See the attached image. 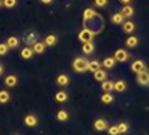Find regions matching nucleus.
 <instances>
[{
    "label": "nucleus",
    "instance_id": "nucleus-5",
    "mask_svg": "<svg viewBox=\"0 0 149 135\" xmlns=\"http://www.w3.org/2000/svg\"><path fill=\"white\" fill-rule=\"evenodd\" d=\"M23 124L27 127V128H36L39 125V116L35 112H30V114H26L23 118Z\"/></svg>",
    "mask_w": 149,
    "mask_h": 135
},
{
    "label": "nucleus",
    "instance_id": "nucleus-21",
    "mask_svg": "<svg viewBox=\"0 0 149 135\" xmlns=\"http://www.w3.org/2000/svg\"><path fill=\"white\" fill-rule=\"evenodd\" d=\"M96 16H97V13H96L95 9H92V7H86V9L83 10V23L92 20L93 17H96Z\"/></svg>",
    "mask_w": 149,
    "mask_h": 135
},
{
    "label": "nucleus",
    "instance_id": "nucleus-39",
    "mask_svg": "<svg viewBox=\"0 0 149 135\" xmlns=\"http://www.w3.org/2000/svg\"><path fill=\"white\" fill-rule=\"evenodd\" d=\"M12 135H20V134H12Z\"/></svg>",
    "mask_w": 149,
    "mask_h": 135
},
{
    "label": "nucleus",
    "instance_id": "nucleus-30",
    "mask_svg": "<svg viewBox=\"0 0 149 135\" xmlns=\"http://www.w3.org/2000/svg\"><path fill=\"white\" fill-rule=\"evenodd\" d=\"M102 68V63H100V60H96V59H93V60H89V68H88V72H96L97 69H100Z\"/></svg>",
    "mask_w": 149,
    "mask_h": 135
},
{
    "label": "nucleus",
    "instance_id": "nucleus-13",
    "mask_svg": "<svg viewBox=\"0 0 149 135\" xmlns=\"http://www.w3.org/2000/svg\"><path fill=\"white\" fill-rule=\"evenodd\" d=\"M39 40V36H37L36 32H26L23 35V42L27 45V46H32L33 43H36Z\"/></svg>",
    "mask_w": 149,
    "mask_h": 135
},
{
    "label": "nucleus",
    "instance_id": "nucleus-35",
    "mask_svg": "<svg viewBox=\"0 0 149 135\" xmlns=\"http://www.w3.org/2000/svg\"><path fill=\"white\" fill-rule=\"evenodd\" d=\"M3 73H4V65L0 63V76H3Z\"/></svg>",
    "mask_w": 149,
    "mask_h": 135
},
{
    "label": "nucleus",
    "instance_id": "nucleus-37",
    "mask_svg": "<svg viewBox=\"0 0 149 135\" xmlns=\"http://www.w3.org/2000/svg\"><path fill=\"white\" fill-rule=\"evenodd\" d=\"M43 4H50V3H53V0H40Z\"/></svg>",
    "mask_w": 149,
    "mask_h": 135
},
{
    "label": "nucleus",
    "instance_id": "nucleus-31",
    "mask_svg": "<svg viewBox=\"0 0 149 135\" xmlns=\"http://www.w3.org/2000/svg\"><path fill=\"white\" fill-rule=\"evenodd\" d=\"M17 6V0H3V7L6 9H13Z\"/></svg>",
    "mask_w": 149,
    "mask_h": 135
},
{
    "label": "nucleus",
    "instance_id": "nucleus-17",
    "mask_svg": "<svg viewBox=\"0 0 149 135\" xmlns=\"http://www.w3.org/2000/svg\"><path fill=\"white\" fill-rule=\"evenodd\" d=\"M100 63H102V68H103L105 71L115 69V66H116V60L113 59V56H108V58H105Z\"/></svg>",
    "mask_w": 149,
    "mask_h": 135
},
{
    "label": "nucleus",
    "instance_id": "nucleus-4",
    "mask_svg": "<svg viewBox=\"0 0 149 135\" xmlns=\"http://www.w3.org/2000/svg\"><path fill=\"white\" fill-rule=\"evenodd\" d=\"M108 128H109V122H108L106 118L99 116V118H96V119L93 121V129H95V131H97V132H105Z\"/></svg>",
    "mask_w": 149,
    "mask_h": 135
},
{
    "label": "nucleus",
    "instance_id": "nucleus-15",
    "mask_svg": "<svg viewBox=\"0 0 149 135\" xmlns=\"http://www.w3.org/2000/svg\"><path fill=\"white\" fill-rule=\"evenodd\" d=\"M56 121L57 122H68L69 119H70V114H69V111L68 109H59V111H56Z\"/></svg>",
    "mask_w": 149,
    "mask_h": 135
},
{
    "label": "nucleus",
    "instance_id": "nucleus-32",
    "mask_svg": "<svg viewBox=\"0 0 149 135\" xmlns=\"http://www.w3.org/2000/svg\"><path fill=\"white\" fill-rule=\"evenodd\" d=\"M108 3H109V0H95V1H93L95 7H97V9H103V7H106Z\"/></svg>",
    "mask_w": 149,
    "mask_h": 135
},
{
    "label": "nucleus",
    "instance_id": "nucleus-6",
    "mask_svg": "<svg viewBox=\"0 0 149 135\" xmlns=\"http://www.w3.org/2000/svg\"><path fill=\"white\" fill-rule=\"evenodd\" d=\"M135 80H136V83H138L139 86H142V88H149V69L141 72V73H138Z\"/></svg>",
    "mask_w": 149,
    "mask_h": 135
},
{
    "label": "nucleus",
    "instance_id": "nucleus-34",
    "mask_svg": "<svg viewBox=\"0 0 149 135\" xmlns=\"http://www.w3.org/2000/svg\"><path fill=\"white\" fill-rule=\"evenodd\" d=\"M108 135H119V131H118V127L116 125H109V128L106 129Z\"/></svg>",
    "mask_w": 149,
    "mask_h": 135
},
{
    "label": "nucleus",
    "instance_id": "nucleus-14",
    "mask_svg": "<svg viewBox=\"0 0 149 135\" xmlns=\"http://www.w3.org/2000/svg\"><path fill=\"white\" fill-rule=\"evenodd\" d=\"M55 101L57 104H66L69 101V92L66 89H60L55 94Z\"/></svg>",
    "mask_w": 149,
    "mask_h": 135
},
{
    "label": "nucleus",
    "instance_id": "nucleus-20",
    "mask_svg": "<svg viewBox=\"0 0 149 135\" xmlns=\"http://www.w3.org/2000/svg\"><path fill=\"white\" fill-rule=\"evenodd\" d=\"M116 127H118L119 135H125L130 131V124L129 122H126V121H120V122H118Z\"/></svg>",
    "mask_w": 149,
    "mask_h": 135
},
{
    "label": "nucleus",
    "instance_id": "nucleus-16",
    "mask_svg": "<svg viewBox=\"0 0 149 135\" xmlns=\"http://www.w3.org/2000/svg\"><path fill=\"white\" fill-rule=\"evenodd\" d=\"M139 38L136 36V35H129L128 38L125 39V45H126V48L128 49H135V48H138L139 46Z\"/></svg>",
    "mask_w": 149,
    "mask_h": 135
},
{
    "label": "nucleus",
    "instance_id": "nucleus-19",
    "mask_svg": "<svg viewBox=\"0 0 149 135\" xmlns=\"http://www.w3.org/2000/svg\"><path fill=\"white\" fill-rule=\"evenodd\" d=\"M33 55H35V52H33L32 46H24V48L20 50V58L24 59V60L32 59V58H33Z\"/></svg>",
    "mask_w": 149,
    "mask_h": 135
},
{
    "label": "nucleus",
    "instance_id": "nucleus-2",
    "mask_svg": "<svg viewBox=\"0 0 149 135\" xmlns=\"http://www.w3.org/2000/svg\"><path fill=\"white\" fill-rule=\"evenodd\" d=\"M130 56H132V55H130L125 48H119V49L115 50L113 59H115L116 62H119V63H125V62H128L130 59Z\"/></svg>",
    "mask_w": 149,
    "mask_h": 135
},
{
    "label": "nucleus",
    "instance_id": "nucleus-24",
    "mask_svg": "<svg viewBox=\"0 0 149 135\" xmlns=\"http://www.w3.org/2000/svg\"><path fill=\"white\" fill-rule=\"evenodd\" d=\"M82 52L85 55H92V53H95V43H93V40L92 42H85L82 45Z\"/></svg>",
    "mask_w": 149,
    "mask_h": 135
},
{
    "label": "nucleus",
    "instance_id": "nucleus-10",
    "mask_svg": "<svg viewBox=\"0 0 149 135\" xmlns=\"http://www.w3.org/2000/svg\"><path fill=\"white\" fill-rule=\"evenodd\" d=\"M126 89H128V83H126L125 79H118V80L113 82V91L115 92L123 94V92H126Z\"/></svg>",
    "mask_w": 149,
    "mask_h": 135
},
{
    "label": "nucleus",
    "instance_id": "nucleus-36",
    "mask_svg": "<svg viewBox=\"0 0 149 135\" xmlns=\"http://www.w3.org/2000/svg\"><path fill=\"white\" fill-rule=\"evenodd\" d=\"M119 1H120L122 4H130V3H132V0H119Z\"/></svg>",
    "mask_w": 149,
    "mask_h": 135
},
{
    "label": "nucleus",
    "instance_id": "nucleus-3",
    "mask_svg": "<svg viewBox=\"0 0 149 135\" xmlns=\"http://www.w3.org/2000/svg\"><path fill=\"white\" fill-rule=\"evenodd\" d=\"M146 69H148V65H146V62L142 60V59H135V60L130 63V71H132L135 75H138V73H141V72H143V71H146Z\"/></svg>",
    "mask_w": 149,
    "mask_h": 135
},
{
    "label": "nucleus",
    "instance_id": "nucleus-38",
    "mask_svg": "<svg viewBox=\"0 0 149 135\" xmlns=\"http://www.w3.org/2000/svg\"><path fill=\"white\" fill-rule=\"evenodd\" d=\"M3 7V0H0V9Z\"/></svg>",
    "mask_w": 149,
    "mask_h": 135
},
{
    "label": "nucleus",
    "instance_id": "nucleus-9",
    "mask_svg": "<svg viewBox=\"0 0 149 135\" xmlns=\"http://www.w3.org/2000/svg\"><path fill=\"white\" fill-rule=\"evenodd\" d=\"M3 82H4L6 88H15V86H17L19 78H17V75H15V73H9V75L4 76Z\"/></svg>",
    "mask_w": 149,
    "mask_h": 135
},
{
    "label": "nucleus",
    "instance_id": "nucleus-12",
    "mask_svg": "<svg viewBox=\"0 0 149 135\" xmlns=\"http://www.w3.org/2000/svg\"><path fill=\"white\" fill-rule=\"evenodd\" d=\"M120 26H122V32L123 33H128V35H133L135 30H136V24L132 20H125Z\"/></svg>",
    "mask_w": 149,
    "mask_h": 135
},
{
    "label": "nucleus",
    "instance_id": "nucleus-25",
    "mask_svg": "<svg viewBox=\"0 0 149 135\" xmlns=\"http://www.w3.org/2000/svg\"><path fill=\"white\" fill-rule=\"evenodd\" d=\"M57 36L56 35H53V33H50V35H47L46 38H45V40H43V43L46 45V46H49V48H53V46H56L57 45Z\"/></svg>",
    "mask_w": 149,
    "mask_h": 135
},
{
    "label": "nucleus",
    "instance_id": "nucleus-1",
    "mask_svg": "<svg viewBox=\"0 0 149 135\" xmlns=\"http://www.w3.org/2000/svg\"><path fill=\"white\" fill-rule=\"evenodd\" d=\"M88 68H89V60L85 56H77L72 62V69L76 73H85L88 72Z\"/></svg>",
    "mask_w": 149,
    "mask_h": 135
},
{
    "label": "nucleus",
    "instance_id": "nucleus-29",
    "mask_svg": "<svg viewBox=\"0 0 149 135\" xmlns=\"http://www.w3.org/2000/svg\"><path fill=\"white\" fill-rule=\"evenodd\" d=\"M100 89L103 92H113V80L106 79V80L100 82Z\"/></svg>",
    "mask_w": 149,
    "mask_h": 135
},
{
    "label": "nucleus",
    "instance_id": "nucleus-28",
    "mask_svg": "<svg viewBox=\"0 0 149 135\" xmlns=\"http://www.w3.org/2000/svg\"><path fill=\"white\" fill-rule=\"evenodd\" d=\"M32 49H33V52H35V53L42 55V53L46 50V45H45L43 42H39V40H37L36 43H33V45H32Z\"/></svg>",
    "mask_w": 149,
    "mask_h": 135
},
{
    "label": "nucleus",
    "instance_id": "nucleus-27",
    "mask_svg": "<svg viewBox=\"0 0 149 135\" xmlns=\"http://www.w3.org/2000/svg\"><path fill=\"white\" fill-rule=\"evenodd\" d=\"M125 17L120 15V12H115V13H112V16H111V22L113 23V24H118V26H120L123 22H125Z\"/></svg>",
    "mask_w": 149,
    "mask_h": 135
},
{
    "label": "nucleus",
    "instance_id": "nucleus-22",
    "mask_svg": "<svg viewBox=\"0 0 149 135\" xmlns=\"http://www.w3.org/2000/svg\"><path fill=\"white\" fill-rule=\"evenodd\" d=\"M100 102L105 104V105H111V104L115 102V95L112 92H103L100 95Z\"/></svg>",
    "mask_w": 149,
    "mask_h": 135
},
{
    "label": "nucleus",
    "instance_id": "nucleus-8",
    "mask_svg": "<svg viewBox=\"0 0 149 135\" xmlns=\"http://www.w3.org/2000/svg\"><path fill=\"white\" fill-rule=\"evenodd\" d=\"M56 85L60 88H66L70 85V76L68 73H59L56 76Z\"/></svg>",
    "mask_w": 149,
    "mask_h": 135
},
{
    "label": "nucleus",
    "instance_id": "nucleus-26",
    "mask_svg": "<svg viewBox=\"0 0 149 135\" xmlns=\"http://www.w3.org/2000/svg\"><path fill=\"white\" fill-rule=\"evenodd\" d=\"M12 99V94L7 91V89H0V104L4 105V104H9Z\"/></svg>",
    "mask_w": 149,
    "mask_h": 135
},
{
    "label": "nucleus",
    "instance_id": "nucleus-33",
    "mask_svg": "<svg viewBox=\"0 0 149 135\" xmlns=\"http://www.w3.org/2000/svg\"><path fill=\"white\" fill-rule=\"evenodd\" d=\"M9 53V48L6 45V42H1L0 43V56H6Z\"/></svg>",
    "mask_w": 149,
    "mask_h": 135
},
{
    "label": "nucleus",
    "instance_id": "nucleus-7",
    "mask_svg": "<svg viewBox=\"0 0 149 135\" xmlns=\"http://www.w3.org/2000/svg\"><path fill=\"white\" fill-rule=\"evenodd\" d=\"M93 38H95V33H93L91 29H88V27H83V29L79 32V35H77V39H79L82 43H85V42H92Z\"/></svg>",
    "mask_w": 149,
    "mask_h": 135
},
{
    "label": "nucleus",
    "instance_id": "nucleus-18",
    "mask_svg": "<svg viewBox=\"0 0 149 135\" xmlns=\"http://www.w3.org/2000/svg\"><path fill=\"white\" fill-rule=\"evenodd\" d=\"M109 78L108 75V72L103 69V68H100V69H97L96 72H93V79L96 80V82H103V80H106Z\"/></svg>",
    "mask_w": 149,
    "mask_h": 135
},
{
    "label": "nucleus",
    "instance_id": "nucleus-23",
    "mask_svg": "<svg viewBox=\"0 0 149 135\" xmlns=\"http://www.w3.org/2000/svg\"><path fill=\"white\" fill-rule=\"evenodd\" d=\"M6 45L9 49H17L19 45H20V39L17 36H9L6 40Z\"/></svg>",
    "mask_w": 149,
    "mask_h": 135
},
{
    "label": "nucleus",
    "instance_id": "nucleus-11",
    "mask_svg": "<svg viewBox=\"0 0 149 135\" xmlns=\"http://www.w3.org/2000/svg\"><path fill=\"white\" fill-rule=\"evenodd\" d=\"M120 15L126 20L130 19V17H133V16H135V7H133L132 4H123V6L120 7Z\"/></svg>",
    "mask_w": 149,
    "mask_h": 135
}]
</instances>
